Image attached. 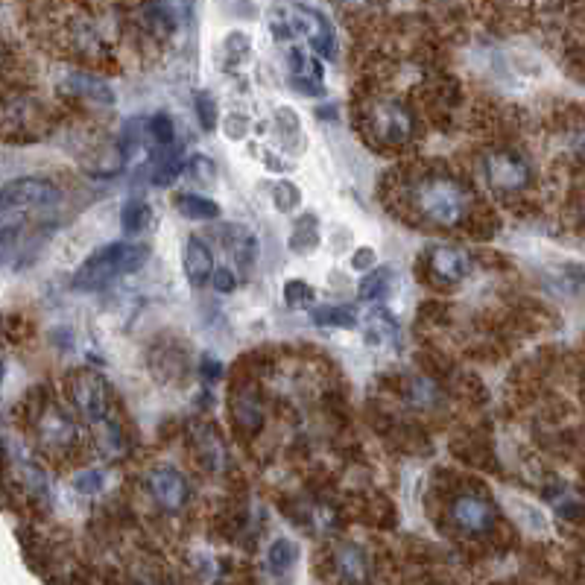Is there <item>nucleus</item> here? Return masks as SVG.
<instances>
[{"mask_svg":"<svg viewBox=\"0 0 585 585\" xmlns=\"http://www.w3.org/2000/svg\"><path fill=\"white\" fill-rule=\"evenodd\" d=\"M147 258H150L147 243H132V240L109 243L85 258V264L71 278V290L74 293H100L117 278L141 270Z\"/></svg>","mask_w":585,"mask_h":585,"instance_id":"1","label":"nucleus"},{"mask_svg":"<svg viewBox=\"0 0 585 585\" xmlns=\"http://www.w3.org/2000/svg\"><path fill=\"white\" fill-rule=\"evenodd\" d=\"M275 39H302L316 56L334 59L337 56V33L331 21L311 6H287L270 21Z\"/></svg>","mask_w":585,"mask_h":585,"instance_id":"2","label":"nucleus"},{"mask_svg":"<svg viewBox=\"0 0 585 585\" xmlns=\"http://www.w3.org/2000/svg\"><path fill=\"white\" fill-rule=\"evenodd\" d=\"M419 211L436 226H457L468 211L466 191L451 179H428L416 188Z\"/></svg>","mask_w":585,"mask_h":585,"instance_id":"3","label":"nucleus"},{"mask_svg":"<svg viewBox=\"0 0 585 585\" xmlns=\"http://www.w3.org/2000/svg\"><path fill=\"white\" fill-rule=\"evenodd\" d=\"M71 398H74V407L79 410V416L97 428L103 422L112 419V401H109V387L106 381L91 372V369H82L74 375V384H71Z\"/></svg>","mask_w":585,"mask_h":585,"instance_id":"4","label":"nucleus"},{"mask_svg":"<svg viewBox=\"0 0 585 585\" xmlns=\"http://www.w3.org/2000/svg\"><path fill=\"white\" fill-rule=\"evenodd\" d=\"M59 202V191L56 185L44 182V179H15L3 185V214H21V211H41Z\"/></svg>","mask_w":585,"mask_h":585,"instance_id":"5","label":"nucleus"},{"mask_svg":"<svg viewBox=\"0 0 585 585\" xmlns=\"http://www.w3.org/2000/svg\"><path fill=\"white\" fill-rule=\"evenodd\" d=\"M372 132L381 144L401 147L413 135V117L398 100H378L372 106Z\"/></svg>","mask_w":585,"mask_h":585,"instance_id":"6","label":"nucleus"},{"mask_svg":"<svg viewBox=\"0 0 585 585\" xmlns=\"http://www.w3.org/2000/svg\"><path fill=\"white\" fill-rule=\"evenodd\" d=\"M486 182L495 194H515L530 185V167L515 153H492L486 161Z\"/></svg>","mask_w":585,"mask_h":585,"instance_id":"7","label":"nucleus"},{"mask_svg":"<svg viewBox=\"0 0 585 585\" xmlns=\"http://www.w3.org/2000/svg\"><path fill=\"white\" fill-rule=\"evenodd\" d=\"M150 492L156 498V504L167 512H179L188 504V483L182 477V471L173 466H158L150 471Z\"/></svg>","mask_w":585,"mask_h":585,"instance_id":"8","label":"nucleus"},{"mask_svg":"<svg viewBox=\"0 0 585 585\" xmlns=\"http://www.w3.org/2000/svg\"><path fill=\"white\" fill-rule=\"evenodd\" d=\"M322 56H311L308 50L302 47H293L287 53V62H290V85L293 91L299 94H308V97H322L325 94V82H322Z\"/></svg>","mask_w":585,"mask_h":585,"instance_id":"9","label":"nucleus"},{"mask_svg":"<svg viewBox=\"0 0 585 585\" xmlns=\"http://www.w3.org/2000/svg\"><path fill=\"white\" fill-rule=\"evenodd\" d=\"M59 91L68 97H79L91 106H115V88L106 79L85 74V71H71L59 79Z\"/></svg>","mask_w":585,"mask_h":585,"instance_id":"10","label":"nucleus"},{"mask_svg":"<svg viewBox=\"0 0 585 585\" xmlns=\"http://www.w3.org/2000/svg\"><path fill=\"white\" fill-rule=\"evenodd\" d=\"M451 515H454L457 527L468 536H486L495 524V509L489 507V501H483L477 495H460L451 507Z\"/></svg>","mask_w":585,"mask_h":585,"instance_id":"11","label":"nucleus"},{"mask_svg":"<svg viewBox=\"0 0 585 585\" xmlns=\"http://www.w3.org/2000/svg\"><path fill=\"white\" fill-rule=\"evenodd\" d=\"M36 433H39V442L47 451H65L77 439V428H74L71 416H65L59 407H47L41 413Z\"/></svg>","mask_w":585,"mask_h":585,"instance_id":"12","label":"nucleus"},{"mask_svg":"<svg viewBox=\"0 0 585 585\" xmlns=\"http://www.w3.org/2000/svg\"><path fill=\"white\" fill-rule=\"evenodd\" d=\"M428 264L433 275L439 281H448V284H460L471 273L468 255L463 249H457V246H433L428 252Z\"/></svg>","mask_w":585,"mask_h":585,"instance_id":"13","label":"nucleus"},{"mask_svg":"<svg viewBox=\"0 0 585 585\" xmlns=\"http://www.w3.org/2000/svg\"><path fill=\"white\" fill-rule=\"evenodd\" d=\"M217 273L214 267V255H211V246L202 240V237H191L188 246H185V275L194 287H205Z\"/></svg>","mask_w":585,"mask_h":585,"instance_id":"14","label":"nucleus"},{"mask_svg":"<svg viewBox=\"0 0 585 585\" xmlns=\"http://www.w3.org/2000/svg\"><path fill=\"white\" fill-rule=\"evenodd\" d=\"M229 232L232 237L226 240V249L234 258V267L240 275H249L258 261V237L243 226H229Z\"/></svg>","mask_w":585,"mask_h":585,"instance_id":"15","label":"nucleus"},{"mask_svg":"<svg viewBox=\"0 0 585 585\" xmlns=\"http://www.w3.org/2000/svg\"><path fill=\"white\" fill-rule=\"evenodd\" d=\"M334 565L343 583H366L369 580V559L357 545H337L334 550Z\"/></svg>","mask_w":585,"mask_h":585,"instance_id":"16","label":"nucleus"},{"mask_svg":"<svg viewBox=\"0 0 585 585\" xmlns=\"http://www.w3.org/2000/svg\"><path fill=\"white\" fill-rule=\"evenodd\" d=\"M319 243H322L319 217H316L313 211H305V214L296 220V226H293V232H290L287 246H290V252H293V255H311V252L319 249Z\"/></svg>","mask_w":585,"mask_h":585,"instance_id":"17","label":"nucleus"},{"mask_svg":"<svg viewBox=\"0 0 585 585\" xmlns=\"http://www.w3.org/2000/svg\"><path fill=\"white\" fill-rule=\"evenodd\" d=\"M150 220H153V208L144 199L132 196L129 202H123V208H120V232L126 234V237L144 234V229L150 226Z\"/></svg>","mask_w":585,"mask_h":585,"instance_id":"18","label":"nucleus"},{"mask_svg":"<svg viewBox=\"0 0 585 585\" xmlns=\"http://www.w3.org/2000/svg\"><path fill=\"white\" fill-rule=\"evenodd\" d=\"M173 205L185 220H217L223 214V208L214 199L199 194H176Z\"/></svg>","mask_w":585,"mask_h":585,"instance_id":"19","label":"nucleus"},{"mask_svg":"<svg viewBox=\"0 0 585 585\" xmlns=\"http://www.w3.org/2000/svg\"><path fill=\"white\" fill-rule=\"evenodd\" d=\"M392 290V270L387 267H375L360 278L357 284V299L360 302H384Z\"/></svg>","mask_w":585,"mask_h":585,"instance_id":"20","label":"nucleus"},{"mask_svg":"<svg viewBox=\"0 0 585 585\" xmlns=\"http://www.w3.org/2000/svg\"><path fill=\"white\" fill-rule=\"evenodd\" d=\"M15 474H18V483H21V489H24L27 495L39 498V501H50V480H47V474H44L36 463L21 460Z\"/></svg>","mask_w":585,"mask_h":585,"instance_id":"21","label":"nucleus"},{"mask_svg":"<svg viewBox=\"0 0 585 585\" xmlns=\"http://www.w3.org/2000/svg\"><path fill=\"white\" fill-rule=\"evenodd\" d=\"M313 325L319 328H354L360 319L357 311L349 305H325V308H313L311 311Z\"/></svg>","mask_w":585,"mask_h":585,"instance_id":"22","label":"nucleus"},{"mask_svg":"<svg viewBox=\"0 0 585 585\" xmlns=\"http://www.w3.org/2000/svg\"><path fill=\"white\" fill-rule=\"evenodd\" d=\"M509 509H512V515H515V521L521 524V527H527V533H547V518L542 509H536L533 504H527V501H509Z\"/></svg>","mask_w":585,"mask_h":585,"instance_id":"23","label":"nucleus"},{"mask_svg":"<svg viewBox=\"0 0 585 585\" xmlns=\"http://www.w3.org/2000/svg\"><path fill=\"white\" fill-rule=\"evenodd\" d=\"M267 562L275 571H290L299 562V545L293 539H275L267 550Z\"/></svg>","mask_w":585,"mask_h":585,"instance_id":"24","label":"nucleus"},{"mask_svg":"<svg viewBox=\"0 0 585 585\" xmlns=\"http://www.w3.org/2000/svg\"><path fill=\"white\" fill-rule=\"evenodd\" d=\"M273 205L278 211H284V214H293V211L302 205V191H299V185H293L290 179H281L273 188Z\"/></svg>","mask_w":585,"mask_h":585,"instance_id":"25","label":"nucleus"},{"mask_svg":"<svg viewBox=\"0 0 585 585\" xmlns=\"http://www.w3.org/2000/svg\"><path fill=\"white\" fill-rule=\"evenodd\" d=\"M313 299H316V290H313L308 281L290 278V281L284 284V302H287L290 308H308V305H313Z\"/></svg>","mask_w":585,"mask_h":585,"instance_id":"26","label":"nucleus"},{"mask_svg":"<svg viewBox=\"0 0 585 585\" xmlns=\"http://www.w3.org/2000/svg\"><path fill=\"white\" fill-rule=\"evenodd\" d=\"M194 109H196V117H199V123H202V129L214 132V129H217V123H220V112H217L214 97H211L208 91H196Z\"/></svg>","mask_w":585,"mask_h":585,"instance_id":"27","label":"nucleus"},{"mask_svg":"<svg viewBox=\"0 0 585 585\" xmlns=\"http://www.w3.org/2000/svg\"><path fill=\"white\" fill-rule=\"evenodd\" d=\"M275 120H278V132H281V138H287V141H293V144H305L302 123H299V115H296L293 109L281 106V109L275 112Z\"/></svg>","mask_w":585,"mask_h":585,"instance_id":"28","label":"nucleus"},{"mask_svg":"<svg viewBox=\"0 0 585 585\" xmlns=\"http://www.w3.org/2000/svg\"><path fill=\"white\" fill-rule=\"evenodd\" d=\"M150 135H153V141H156L161 150H167V147H173V141H176V126H173V117L167 115V112H158L150 120Z\"/></svg>","mask_w":585,"mask_h":585,"instance_id":"29","label":"nucleus"},{"mask_svg":"<svg viewBox=\"0 0 585 585\" xmlns=\"http://www.w3.org/2000/svg\"><path fill=\"white\" fill-rule=\"evenodd\" d=\"M185 173L194 179L196 185H202V188H208V185H214L217 182V167H214V161L208 156H194L188 161V167H185Z\"/></svg>","mask_w":585,"mask_h":585,"instance_id":"30","label":"nucleus"},{"mask_svg":"<svg viewBox=\"0 0 585 585\" xmlns=\"http://www.w3.org/2000/svg\"><path fill=\"white\" fill-rule=\"evenodd\" d=\"M74 489H77L79 495H85V498L100 495V492L106 489V474H103V471H97V468L79 471L77 477H74Z\"/></svg>","mask_w":585,"mask_h":585,"instance_id":"31","label":"nucleus"},{"mask_svg":"<svg viewBox=\"0 0 585 585\" xmlns=\"http://www.w3.org/2000/svg\"><path fill=\"white\" fill-rule=\"evenodd\" d=\"M410 401H413L416 407L428 410V407H433V404L439 401V390H436L430 381H425V378H416V381L410 384Z\"/></svg>","mask_w":585,"mask_h":585,"instance_id":"32","label":"nucleus"},{"mask_svg":"<svg viewBox=\"0 0 585 585\" xmlns=\"http://www.w3.org/2000/svg\"><path fill=\"white\" fill-rule=\"evenodd\" d=\"M223 129H226V138H232V141H243L246 135H249V129H252V120L246 115H229L223 120Z\"/></svg>","mask_w":585,"mask_h":585,"instance_id":"33","label":"nucleus"},{"mask_svg":"<svg viewBox=\"0 0 585 585\" xmlns=\"http://www.w3.org/2000/svg\"><path fill=\"white\" fill-rule=\"evenodd\" d=\"M237 422L243 425V428H255L261 425V410L255 407V401H249V398H243V401H237Z\"/></svg>","mask_w":585,"mask_h":585,"instance_id":"34","label":"nucleus"},{"mask_svg":"<svg viewBox=\"0 0 585 585\" xmlns=\"http://www.w3.org/2000/svg\"><path fill=\"white\" fill-rule=\"evenodd\" d=\"M375 264H378V255H375V249H372V246H360V249H354V255H351V270H357V273H369V270H375Z\"/></svg>","mask_w":585,"mask_h":585,"instance_id":"35","label":"nucleus"},{"mask_svg":"<svg viewBox=\"0 0 585 585\" xmlns=\"http://www.w3.org/2000/svg\"><path fill=\"white\" fill-rule=\"evenodd\" d=\"M179 173H185V164L179 161V158H167L161 167H156V173H153V182L156 185H170Z\"/></svg>","mask_w":585,"mask_h":585,"instance_id":"36","label":"nucleus"},{"mask_svg":"<svg viewBox=\"0 0 585 585\" xmlns=\"http://www.w3.org/2000/svg\"><path fill=\"white\" fill-rule=\"evenodd\" d=\"M211 284H214L217 293H232L234 287H237V273H234L232 267H220L214 273V278H211Z\"/></svg>","mask_w":585,"mask_h":585,"instance_id":"37","label":"nucleus"},{"mask_svg":"<svg viewBox=\"0 0 585 585\" xmlns=\"http://www.w3.org/2000/svg\"><path fill=\"white\" fill-rule=\"evenodd\" d=\"M199 372H202L205 381H220V378H223V363H220L217 357L205 354V357L199 360Z\"/></svg>","mask_w":585,"mask_h":585,"instance_id":"38","label":"nucleus"},{"mask_svg":"<svg viewBox=\"0 0 585 585\" xmlns=\"http://www.w3.org/2000/svg\"><path fill=\"white\" fill-rule=\"evenodd\" d=\"M264 161H267V170H275V173H278V170H287V167H284V161H281V158L264 156Z\"/></svg>","mask_w":585,"mask_h":585,"instance_id":"39","label":"nucleus"},{"mask_svg":"<svg viewBox=\"0 0 585 585\" xmlns=\"http://www.w3.org/2000/svg\"><path fill=\"white\" fill-rule=\"evenodd\" d=\"M574 147H577V153L585 158V132L583 135H577V144H574Z\"/></svg>","mask_w":585,"mask_h":585,"instance_id":"40","label":"nucleus"}]
</instances>
